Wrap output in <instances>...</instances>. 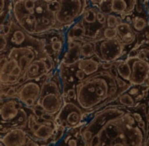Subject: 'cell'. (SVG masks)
Listing matches in <instances>:
<instances>
[{
  "mask_svg": "<svg viewBox=\"0 0 149 146\" xmlns=\"http://www.w3.org/2000/svg\"><path fill=\"white\" fill-rule=\"evenodd\" d=\"M132 84L118 87L116 76L109 70H102L78 81L75 86L77 93L76 102L85 112L99 110L106 104L114 101L121 93L129 89Z\"/></svg>",
  "mask_w": 149,
  "mask_h": 146,
  "instance_id": "obj_1",
  "label": "cell"
},
{
  "mask_svg": "<svg viewBox=\"0 0 149 146\" xmlns=\"http://www.w3.org/2000/svg\"><path fill=\"white\" fill-rule=\"evenodd\" d=\"M63 85L60 76L57 77L55 72L52 77L48 76L47 80L42 84V90L38 102L42 105L44 110L52 115L56 116L63 106L62 96Z\"/></svg>",
  "mask_w": 149,
  "mask_h": 146,
  "instance_id": "obj_2",
  "label": "cell"
},
{
  "mask_svg": "<svg viewBox=\"0 0 149 146\" xmlns=\"http://www.w3.org/2000/svg\"><path fill=\"white\" fill-rule=\"evenodd\" d=\"M123 114L111 118L97 132V134L99 135L100 139H101V145H128V129L130 127L134 126V125H129L127 123H125L122 118Z\"/></svg>",
  "mask_w": 149,
  "mask_h": 146,
  "instance_id": "obj_3",
  "label": "cell"
},
{
  "mask_svg": "<svg viewBox=\"0 0 149 146\" xmlns=\"http://www.w3.org/2000/svg\"><path fill=\"white\" fill-rule=\"evenodd\" d=\"M86 8V0H58V8L55 13V26L59 30L80 19Z\"/></svg>",
  "mask_w": 149,
  "mask_h": 146,
  "instance_id": "obj_4",
  "label": "cell"
},
{
  "mask_svg": "<svg viewBox=\"0 0 149 146\" xmlns=\"http://www.w3.org/2000/svg\"><path fill=\"white\" fill-rule=\"evenodd\" d=\"M95 57L101 62H114L123 55L125 44L119 37L113 39L102 38L94 42Z\"/></svg>",
  "mask_w": 149,
  "mask_h": 146,
  "instance_id": "obj_5",
  "label": "cell"
},
{
  "mask_svg": "<svg viewBox=\"0 0 149 146\" xmlns=\"http://www.w3.org/2000/svg\"><path fill=\"white\" fill-rule=\"evenodd\" d=\"M84 115H85V111L81 107L73 102L68 101L63 104L62 108L55 116V122L57 124L63 125L68 131L81 125V122H83Z\"/></svg>",
  "mask_w": 149,
  "mask_h": 146,
  "instance_id": "obj_6",
  "label": "cell"
},
{
  "mask_svg": "<svg viewBox=\"0 0 149 146\" xmlns=\"http://www.w3.org/2000/svg\"><path fill=\"white\" fill-rule=\"evenodd\" d=\"M127 62L131 68V76L129 82L132 85H144L148 82L149 62L139 57H127Z\"/></svg>",
  "mask_w": 149,
  "mask_h": 146,
  "instance_id": "obj_7",
  "label": "cell"
},
{
  "mask_svg": "<svg viewBox=\"0 0 149 146\" xmlns=\"http://www.w3.org/2000/svg\"><path fill=\"white\" fill-rule=\"evenodd\" d=\"M42 84L39 83V80L37 79H31L27 80L25 83L19 85L17 92L18 101L23 103L27 99H34L36 102H38L41 95V90H42Z\"/></svg>",
  "mask_w": 149,
  "mask_h": 146,
  "instance_id": "obj_8",
  "label": "cell"
},
{
  "mask_svg": "<svg viewBox=\"0 0 149 146\" xmlns=\"http://www.w3.org/2000/svg\"><path fill=\"white\" fill-rule=\"evenodd\" d=\"M16 97L6 98V99H1V121L2 124L9 125L11 121L18 118L22 113V109L20 106H17L16 102ZM23 106V105H21Z\"/></svg>",
  "mask_w": 149,
  "mask_h": 146,
  "instance_id": "obj_9",
  "label": "cell"
},
{
  "mask_svg": "<svg viewBox=\"0 0 149 146\" xmlns=\"http://www.w3.org/2000/svg\"><path fill=\"white\" fill-rule=\"evenodd\" d=\"M28 132L21 127L10 128L1 136V144L5 146H21L26 145Z\"/></svg>",
  "mask_w": 149,
  "mask_h": 146,
  "instance_id": "obj_10",
  "label": "cell"
},
{
  "mask_svg": "<svg viewBox=\"0 0 149 146\" xmlns=\"http://www.w3.org/2000/svg\"><path fill=\"white\" fill-rule=\"evenodd\" d=\"M81 38L79 39H67V51L64 52L62 57V64L64 66H70L79 61L81 58Z\"/></svg>",
  "mask_w": 149,
  "mask_h": 146,
  "instance_id": "obj_11",
  "label": "cell"
},
{
  "mask_svg": "<svg viewBox=\"0 0 149 146\" xmlns=\"http://www.w3.org/2000/svg\"><path fill=\"white\" fill-rule=\"evenodd\" d=\"M55 129H56V122L55 120H51V121H44L41 123L36 131L31 132V135L33 139L41 141H48L49 139H53V135Z\"/></svg>",
  "mask_w": 149,
  "mask_h": 146,
  "instance_id": "obj_12",
  "label": "cell"
},
{
  "mask_svg": "<svg viewBox=\"0 0 149 146\" xmlns=\"http://www.w3.org/2000/svg\"><path fill=\"white\" fill-rule=\"evenodd\" d=\"M116 29L118 32V37L123 42V44L130 45L136 41V32L129 22L123 20L121 23L117 25Z\"/></svg>",
  "mask_w": 149,
  "mask_h": 146,
  "instance_id": "obj_13",
  "label": "cell"
},
{
  "mask_svg": "<svg viewBox=\"0 0 149 146\" xmlns=\"http://www.w3.org/2000/svg\"><path fill=\"white\" fill-rule=\"evenodd\" d=\"M75 65H76L79 69L83 70V71L89 76V75L94 74V73L98 72L101 69L102 62L98 58L94 59V58H91V57H87V58L81 57L78 62L75 63Z\"/></svg>",
  "mask_w": 149,
  "mask_h": 146,
  "instance_id": "obj_14",
  "label": "cell"
},
{
  "mask_svg": "<svg viewBox=\"0 0 149 146\" xmlns=\"http://www.w3.org/2000/svg\"><path fill=\"white\" fill-rule=\"evenodd\" d=\"M46 67L44 65V62L42 61L41 58H37L31 62V64L29 65L28 69H27L25 76H26L27 80H31V79H37L38 77L42 76L44 74H47Z\"/></svg>",
  "mask_w": 149,
  "mask_h": 146,
  "instance_id": "obj_15",
  "label": "cell"
},
{
  "mask_svg": "<svg viewBox=\"0 0 149 146\" xmlns=\"http://www.w3.org/2000/svg\"><path fill=\"white\" fill-rule=\"evenodd\" d=\"M86 30L87 29L85 23L80 18L73 23L72 26L68 27L66 38L67 39H79V38H82L86 35Z\"/></svg>",
  "mask_w": 149,
  "mask_h": 146,
  "instance_id": "obj_16",
  "label": "cell"
},
{
  "mask_svg": "<svg viewBox=\"0 0 149 146\" xmlns=\"http://www.w3.org/2000/svg\"><path fill=\"white\" fill-rule=\"evenodd\" d=\"M114 65L116 66V70H117V74L119 77L124 79L125 81L129 82L130 76H131V68H130L129 63L127 60H116L114 61Z\"/></svg>",
  "mask_w": 149,
  "mask_h": 146,
  "instance_id": "obj_17",
  "label": "cell"
},
{
  "mask_svg": "<svg viewBox=\"0 0 149 146\" xmlns=\"http://www.w3.org/2000/svg\"><path fill=\"white\" fill-rule=\"evenodd\" d=\"M97 10L98 8H95L94 6L86 7L81 16L82 21L87 24H94L97 21Z\"/></svg>",
  "mask_w": 149,
  "mask_h": 146,
  "instance_id": "obj_18",
  "label": "cell"
},
{
  "mask_svg": "<svg viewBox=\"0 0 149 146\" xmlns=\"http://www.w3.org/2000/svg\"><path fill=\"white\" fill-rule=\"evenodd\" d=\"M81 40L83 41V42H82V46H81V57L87 58V57L95 56L94 43H93L92 41L87 40L86 38L83 39V37L81 38Z\"/></svg>",
  "mask_w": 149,
  "mask_h": 146,
  "instance_id": "obj_19",
  "label": "cell"
},
{
  "mask_svg": "<svg viewBox=\"0 0 149 146\" xmlns=\"http://www.w3.org/2000/svg\"><path fill=\"white\" fill-rule=\"evenodd\" d=\"M118 102L120 105L125 106L127 108H133L136 105V101H135V98L133 95H131L129 92L125 91V92L121 93L118 96Z\"/></svg>",
  "mask_w": 149,
  "mask_h": 146,
  "instance_id": "obj_20",
  "label": "cell"
},
{
  "mask_svg": "<svg viewBox=\"0 0 149 146\" xmlns=\"http://www.w3.org/2000/svg\"><path fill=\"white\" fill-rule=\"evenodd\" d=\"M131 25L135 31L141 32L144 29H146L149 26V22L144 17L141 16H134L131 20Z\"/></svg>",
  "mask_w": 149,
  "mask_h": 146,
  "instance_id": "obj_21",
  "label": "cell"
},
{
  "mask_svg": "<svg viewBox=\"0 0 149 146\" xmlns=\"http://www.w3.org/2000/svg\"><path fill=\"white\" fill-rule=\"evenodd\" d=\"M123 21V18L121 15L115 14V13H110L107 15V26L108 27H114L116 28L119 23Z\"/></svg>",
  "mask_w": 149,
  "mask_h": 146,
  "instance_id": "obj_22",
  "label": "cell"
},
{
  "mask_svg": "<svg viewBox=\"0 0 149 146\" xmlns=\"http://www.w3.org/2000/svg\"><path fill=\"white\" fill-rule=\"evenodd\" d=\"M112 2L113 0H100L97 8L106 15H108L110 13H113L112 12Z\"/></svg>",
  "mask_w": 149,
  "mask_h": 146,
  "instance_id": "obj_23",
  "label": "cell"
},
{
  "mask_svg": "<svg viewBox=\"0 0 149 146\" xmlns=\"http://www.w3.org/2000/svg\"><path fill=\"white\" fill-rule=\"evenodd\" d=\"M52 51L55 53H62L64 49V42L63 40H60L57 37H53L51 39V43H50Z\"/></svg>",
  "mask_w": 149,
  "mask_h": 146,
  "instance_id": "obj_24",
  "label": "cell"
},
{
  "mask_svg": "<svg viewBox=\"0 0 149 146\" xmlns=\"http://www.w3.org/2000/svg\"><path fill=\"white\" fill-rule=\"evenodd\" d=\"M103 36L106 39H113V38L118 37V32L117 29L114 28V27H104V30H103Z\"/></svg>",
  "mask_w": 149,
  "mask_h": 146,
  "instance_id": "obj_25",
  "label": "cell"
},
{
  "mask_svg": "<svg viewBox=\"0 0 149 146\" xmlns=\"http://www.w3.org/2000/svg\"><path fill=\"white\" fill-rule=\"evenodd\" d=\"M17 65H19V60L18 59H9L6 65L3 68H1V73H11L13 68Z\"/></svg>",
  "mask_w": 149,
  "mask_h": 146,
  "instance_id": "obj_26",
  "label": "cell"
},
{
  "mask_svg": "<svg viewBox=\"0 0 149 146\" xmlns=\"http://www.w3.org/2000/svg\"><path fill=\"white\" fill-rule=\"evenodd\" d=\"M19 65L21 66V68L23 69V75L26 73L27 71V69H28V67H29V65L31 64V61H30V59L28 58L26 55H23V56H21L19 59Z\"/></svg>",
  "mask_w": 149,
  "mask_h": 146,
  "instance_id": "obj_27",
  "label": "cell"
},
{
  "mask_svg": "<svg viewBox=\"0 0 149 146\" xmlns=\"http://www.w3.org/2000/svg\"><path fill=\"white\" fill-rule=\"evenodd\" d=\"M64 96L68 99V101H75L76 102V98H77V93H76V89L75 88H69L65 91L64 93Z\"/></svg>",
  "mask_w": 149,
  "mask_h": 146,
  "instance_id": "obj_28",
  "label": "cell"
},
{
  "mask_svg": "<svg viewBox=\"0 0 149 146\" xmlns=\"http://www.w3.org/2000/svg\"><path fill=\"white\" fill-rule=\"evenodd\" d=\"M0 49H1V52L3 53V52H5V51H7V46H8V37L5 35L4 33H2L0 34Z\"/></svg>",
  "mask_w": 149,
  "mask_h": 146,
  "instance_id": "obj_29",
  "label": "cell"
},
{
  "mask_svg": "<svg viewBox=\"0 0 149 146\" xmlns=\"http://www.w3.org/2000/svg\"><path fill=\"white\" fill-rule=\"evenodd\" d=\"M97 22L102 26H105L107 24V15L100 11L99 9L97 10Z\"/></svg>",
  "mask_w": 149,
  "mask_h": 146,
  "instance_id": "obj_30",
  "label": "cell"
},
{
  "mask_svg": "<svg viewBox=\"0 0 149 146\" xmlns=\"http://www.w3.org/2000/svg\"><path fill=\"white\" fill-rule=\"evenodd\" d=\"M76 67H77V66H76ZM87 76H88V75H87L86 73L83 71V70L79 69L78 67H77V69L75 70V72H74V77L76 78V80H77V81L83 80V79H85Z\"/></svg>",
  "mask_w": 149,
  "mask_h": 146,
  "instance_id": "obj_31",
  "label": "cell"
},
{
  "mask_svg": "<svg viewBox=\"0 0 149 146\" xmlns=\"http://www.w3.org/2000/svg\"><path fill=\"white\" fill-rule=\"evenodd\" d=\"M89 145H91V146H99V145H101V139H100L99 135H98L97 133L94 134L93 138L91 139V141L89 142Z\"/></svg>",
  "mask_w": 149,
  "mask_h": 146,
  "instance_id": "obj_32",
  "label": "cell"
},
{
  "mask_svg": "<svg viewBox=\"0 0 149 146\" xmlns=\"http://www.w3.org/2000/svg\"><path fill=\"white\" fill-rule=\"evenodd\" d=\"M11 74H14V75H16V76L20 77V76L23 75V69H22L20 65H17L13 68V70L11 71Z\"/></svg>",
  "mask_w": 149,
  "mask_h": 146,
  "instance_id": "obj_33",
  "label": "cell"
},
{
  "mask_svg": "<svg viewBox=\"0 0 149 146\" xmlns=\"http://www.w3.org/2000/svg\"><path fill=\"white\" fill-rule=\"evenodd\" d=\"M132 115H133V117L135 118V120H136V123L141 121V120H144V118L142 117L140 111H139V112L138 111H134V112H132Z\"/></svg>",
  "mask_w": 149,
  "mask_h": 146,
  "instance_id": "obj_34",
  "label": "cell"
},
{
  "mask_svg": "<svg viewBox=\"0 0 149 146\" xmlns=\"http://www.w3.org/2000/svg\"><path fill=\"white\" fill-rule=\"evenodd\" d=\"M8 60H9L8 55H1V61H0V66H1V68H3L4 66L6 65Z\"/></svg>",
  "mask_w": 149,
  "mask_h": 146,
  "instance_id": "obj_35",
  "label": "cell"
},
{
  "mask_svg": "<svg viewBox=\"0 0 149 146\" xmlns=\"http://www.w3.org/2000/svg\"><path fill=\"white\" fill-rule=\"evenodd\" d=\"M138 50L139 49H136V48H133L132 50H130L129 53L127 54V57H136L137 54H138Z\"/></svg>",
  "mask_w": 149,
  "mask_h": 146,
  "instance_id": "obj_36",
  "label": "cell"
},
{
  "mask_svg": "<svg viewBox=\"0 0 149 146\" xmlns=\"http://www.w3.org/2000/svg\"><path fill=\"white\" fill-rule=\"evenodd\" d=\"M146 117H148V120H149V106H148V111H147V114H146Z\"/></svg>",
  "mask_w": 149,
  "mask_h": 146,
  "instance_id": "obj_37",
  "label": "cell"
},
{
  "mask_svg": "<svg viewBox=\"0 0 149 146\" xmlns=\"http://www.w3.org/2000/svg\"><path fill=\"white\" fill-rule=\"evenodd\" d=\"M43 1H46V2H52V1H55V0H43Z\"/></svg>",
  "mask_w": 149,
  "mask_h": 146,
  "instance_id": "obj_38",
  "label": "cell"
},
{
  "mask_svg": "<svg viewBox=\"0 0 149 146\" xmlns=\"http://www.w3.org/2000/svg\"><path fill=\"white\" fill-rule=\"evenodd\" d=\"M148 126H149V124H148ZM148 132H149V127H148ZM148 132H147V133H148Z\"/></svg>",
  "mask_w": 149,
  "mask_h": 146,
  "instance_id": "obj_39",
  "label": "cell"
},
{
  "mask_svg": "<svg viewBox=\"0 0 149 146\" xmlns=\"http://www.w3.org/2000/svg\"><path fill=\"white\" fill-rule=\"evenodd\" d=\"M148 11H149V6H148Z\"/></svg>",
  "mask_w": 149,
  "mask_h": 146,
  "instance_id": "obj_40",
  "label": "cell"
},
{
  "mask_svg": "<svg viewBox=\"0 0 149 146\" xmlns=\"http://www.w3.org/2000/svg\"><path fill=\"white\" fill-rule=\"evenodd\" d=\"M22 1H23V0H22Z\"/></svg>",
  "mask_w": 149,
  "mask_h": 146,
  "instance_id": "obj_41",
  "label": "cell"
}]
</instances>
